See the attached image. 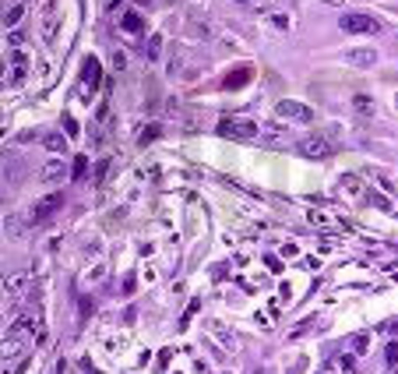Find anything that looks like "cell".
<instances>
[{"label":"cell","mask_w":398,"mask_h":374,"mask_svg":"<svg viewBox=\"0 0 398 374\" xmlns=\"http://www.w3.org/2000/svg\"><path fill=\"white\" fill-rule=\"evenodd\" d=\"M60 205H64V194H60V191L46 194L43 201H35V205H32V212H28V223H32V226L50 223V219H53V216L60 212Z\"/></svg>","instance_id":"1"},{"label":"cell","mask_w":398,"mask_h":374,"mask_svg":"<svg viewBox=\"0 0 398 374\" xmlns=\"http://www.w3.org/2000/svg\"><path fill=\"white\" fill-rule=\"evenodd\" d=\"M338 25H342V32H352V36H374L381 25H377V18H370V14H360V11H352V14H342L338 18Z\"/></svg>","instance_id":"2"},{"label":"cell","mask_w":398,"mask_h":374,"mask_svg":"<svg viewBox=\"0 0 398 374\" xmlns=\"http://www.w3.org/2000/svg\"><path fill=\"white\" fill-rule=\"evenodd\" d=\"M296 152H300L303 159H331L335 145H331L328 138H321V134H310V138L296 142Z\"/></svg>","instance_id":"3"},{"label":"cell","mask_w":398,"mask_h":374,"mask_svg":"<svg viewBox=\"0 0 398 374\" xmlns=\"http://www.w3.org/2000/svg\"><path fill=\"white\" fill-rule=\"evenodd\" d=\"M219 134L222 138H261V127L250 120H219Z\"/></svg>","instance_id":"4"},{"label":"cell","mask_w":398,"mask_h":374,"mask_svg":"<svg viewBox=\"0 0 398 374\" xmlns=\"http://www.w3.org/2000/svg\"><path fill=\"white\" fill-rule=\"evenodd\" d=\"M275 113L282 117V120H314V110L307 106V103H296V99H282L278 106H275Z\"/></svg>","instance_id":"5"},{"label":"cell","mask_w":398,"mask_h":374,"mask_svg":"<svg viewBox=\"0 0 398 374\" xmlns=\"http://www.w3.org/2000/svg\"><path fill=\"white\" fill-rule=\"evenodd\" d=\"M250 78H254V67H247V64H243V67H233L229 75L222 78V88H226V92H233V88H243Z\"/></svg>","instance_id":"6"},{"label":"cell","mask_w":398,"mask_h":374,"mask_svg":"<svg viewBox=\"0 0 398 374\" xmlns=\"http://www.w3.org/2000/svg\"><path fill=\"white\" fill-rule=\"evenodd\" d=\"M67 177V166H64V159H50L46 166H43V173H39V180L43 184H60Z\"/></svg>","instance_id":"7"},{"label":"cell","mask_w":398,"mask_h":374,"mask_svg":"<svg viewBox=\"0 0 398 374\" xmlns=\"http://www.w3.org/2000/svg\"><path fill=\"white\" fill-rule=\"evenodd\" d=\"M345 60H349V64H356V67H370V64L377 60V50H370V46H356V50H349V53H345Z\"/></svg>","instance_id":"8"},{"label":"cell","mask_w":398,"mask_h":374,"mask_svg":"<svg viewBox=\"0 0 398 374\" xmlns=\"http://www.w3.org/2000/svg\"><path fill=\"white\" fill-rule=\"evenodd\" d=\"M99 78H102L99 75V60H95V57H85V64H81V81L88 85V92L99 85Z\"/></svg>","instance_id":"9"},{"label":"cell","mask_w":398,"mask_h":374,"mask_svg":"<svg viewBox=\"0 0 398 374\" xmlns=\"http://www.w3.org/2000/svg\"><path fill=\"white\" fill-rule=\"evenodd\" d=\"M4 290H7V297H21V293H25V290H28V272H14V276H11V279H7V283H4Z\"/></svg>","instance_id":"10"},{"label":"cell","mask_w":398,"mask_h":374,"mask_svg":"<svg viewBox=\"0 0 398 374\" xmlns=\"http://www.w3.org/2000/svg\"><path fill=\"white\" fill-rule=\"evenodd\" d=\"M53 32H57V4L50 0V4L43 7V36L53 39Z\"/></svg>","instance_id":"11"},{"label":"cell","mask_w":398,"mask_h":374,"mask_svg":"<svg viewBox=\"0 0 398 374\" xmlns=\"http://www.w3.org/2000/svg\"><path fill=\"white\" fill-rule=\"evenodd\" d=\"M21 353V335H7L0 339V360H14Z\"/></svg>","instance_id":"12"},{"label":"cell","mask_w":398,"mask_h":374,"mask_svg":"<svg viewBox=\"0 0 398 374\" xmlns=\"http://www.w3.org/2000/svg\"><path fill=\"white\" fill-rule=\"evenodd\" d=\"M120 28H124V32H141V28H145V18H141L138 11H127V14L120 18Z\"/></svg>","instance_id":"13"},{"label":"cell","mask_w":398,"mask_h":374,"mask_svg":"<svg viewBox=\"0 0 398 374\" xmlns=\"http://www.w3.org/2000/svg\"><path fill=\"white\" fill-rule=\"evenodd\" d=\"M352 110L360 117H374V99L370 95H352Z\"/></svg>","instance_id":"14"},{"label":"cell","mask_w":398,"mask_h":374,"mask_svg":"<svg viewBox=\"0 0 398 374\" xmlns=\"http://www.w3.org/2000/svg\"><path fill=\"white\" fill-rule=\"evenodd\" d=\"M21 18H25V7H21V4H14V7H11L7 14H0V21H4L7 28H14V25H18Z\"/></svg>","instance_id":"15"},{"label":"cell","mask_w":398,"mask_h":374,"mask_svg":"<svg viewBox=\"0 0 398 374\" xmlns=\"http://www.w3.org/2000/svg\"><path fill=\"white\" fill-rule=\"evenodd\" d=\"M159 134H162V127H159V124H148V127H145V131L138 134V145L145 149V145H152V142H155Z\"/></svg>","instance_id":"16"},{"label":"cell","mask_w":398,"mask_h":374,"mask_svg":"<svg viewBox=\"0 0 398 374\" xmlns=\"http://www.w3.org/2000/svg\"><path fill=\"white\" fill-rule=\"evenodd\" d=\"M43 145H46L50 152H64V149H67V134H46V138H43Z\"/></svg>","instance_id":"17"},{"label":"cell","mask_w":398,"mask_h":374,"mask_svg":"<svg viewBox=\"0 0 398 374\" xmlns=\"http://www.w3.org/2000/svg\"><path fill=\"white\" fill-rule=\"evenodd\" d=\"M85 173H88V155H74V162H71V177H74V180H85Z\"/></svg>","instance_id":"18"},{"label":"cell","mask_w":398,"mask_h":374,"mask_svg":"<svg viewBox=\"0 0 398 374\" xmlns=\"http://www.w3.org/2000/svg\"><path fill=\"white\" fill-rule=\"evenodd\" d=\"M352 350H356V353H367V350H370V335H367V332L352 335Z\"/></svg>","instance_id":"19"},{"label":"cell","mask_w":398,"mask_h":374,"mask_svg":"<svg viewBox=\"0 0 398 374\" xmlns=\"http://www.w3.org/2000/svg\"><path fill=\"white\" fill-rule=\"evenodd\" d=\"M64 131H67V138H78L81 131H78V120L71 117V113H64Z\"/></svg>","instance_id":"20"},{"label":"cell","mask_w":398,"mask_h":374,"mask_svg":"<svg viewBox=\"0 0 398 374\" xmlns=\"http://www.w3.org/2000/svg\"><path fill=\"white\" fill-rule=\"evenodd\" d=\"M159 46H162V36H152V39H148V57H152V60L159 57Z\"/></svg>","instance_id":"21"},{"label":"cell","mask_w":398,"mask_h":374,"mask_svg":"<svg viewBox=\"0 0 398 374\" xmlns=\"http://www.w3.org/2000/svg\"><path fill=\"white\" fill-rule=\"evenodd\" d=\"M384 353H388L384 360H388V364L395 367V364H398V343H388V350H384Z\"/></svg>","instance_id":"22"},{"label":"cell","mask_w":398,"mask_h":374,"mask_svg":"<svg viewBox=\"0 0 398 374\" xmlns=\"http://www.w3.org/2000/svg\"><path fill=\"white\" fill-rule=\"evenodd\" d=\"M113 67L124 71V67H127V53H113Z\"/></svg>","instance_id":"23"},{"label":"cell","mask_w":398,"mask_h":374,"mask_svg":"<svg viewBox=\"0 0 398 374\" xmlns=\"http://www.w3.org/2000/svg\"><path fill=\"white\" fill-rule=\"evenodd\" d=\"M271 21H275V28H286V25H289V18H286V14H271Z\"/></svg>","instance_id":"24"},{"label":"cell","mask_w":398,"mask_h":374,"mask_svg":"<svg viewBox=\"0 0 398 374\" xmlns=\"http://www.w3.org/2000/svg\"><path fill=\"white\" fill-rule=\"evenodd\" d=\"M88 314H92V300L81 297V318H88Z\"/></svg>","instance_id":"25"},{"label":"cell","mask_w":398,"mask_h":374,"mask_svg":"<svg viewBox=\"0 0 398 374\" xmlns=\"http://www.w3.org/2000/svg\"><path fill=\"white\" fill-rule=\"evenodd\" d=\"M102 177H106V159L99 162V169H95V184H102Z\"/></svg>","instance_id":"26"},{"label":"cell","mask_w":398,"mask_h":374,"mask_svg":"<svg viewBox=\"0 0 398 374\" xmlns=\"http://www.w3.org/2000/svg\"><path fill=\"white\" fill-rule=\"evenodd\" d=\"M124 293H127V297L134 293V276H127V279H124Z\"/></svg>","instance_id":"27"},{"label":"cell","mask_w":398,"mask_h":374,"mask_svg":"<svg viewBox=\"0 0 398 374\" xmlns=\"http://www.w3.org/2000/svg\"><path fill=\"white\" fill-rule=\"evenodd\" d=\"M335 364H338V367H342V371H349V367H352V357H338V360H335Z\"/></svg>","instance_id":"28"},{"label":"cell","mask_w":398,"mask_h":374,"mask_svg":"<svg viewBox=\"0 0 398 374\" xmlns=\"http://www.w3.org/2000/svg\"><path fill=\"white\" fill-rule=\"evenodd\" d=\"M169 357H173V350H162V353H159V367H166V364H169Z\"/></svg>","instance_id":"29"},{"label":"cell","mask_w":398,"mask_h":374,"mask_svg":"<svg viewBox=\"0 0 398 374\" xmlns=\"http://www.w3.org/2000/svg\"><path fill=\"white\" fill-rule=\"evenodd\" d=\"M116 4H120V0H109V11H113V7H116Z\"/></svg>","instance_id":"30"},{"label":"cell","mask_w":398,"mask_h":374,"mask_svg":"<svg viewBox=\"0 0 398 374\" xmlns=\"http://www.w3.org/2000/svg\"><path fill=\"white\" fill-rule=\"evenodd\" d=\"M391 276H395V279H398V268H395V272H391Z\"/></svg>","instance_id":"31"},{"label":"cell","mask_w":398,"mask_h":374,"mask_svg":"<svg viewBox=\"0 0 398 374\" xmlns=\"http://www.w3.org/2000/svg\"><path fill=\"white\" fill-rule=\"evenodd\" d=\"M169 4H176V0H169Z\"/></svg>","instance_id":"32"}]
</instances>
